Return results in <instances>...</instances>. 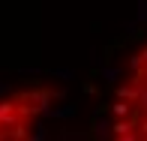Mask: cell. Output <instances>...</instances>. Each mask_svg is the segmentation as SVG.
<instances>
[{
	"label": "cell",
	"mask_w": 147,
	"mask_h": 141,
	"mask_svg": "<svg viewBox=\"0 0 147 141\" xmlns=\"http://www.w3.org/2000/svg\"><path fill=\"white\" fill-rule=\"evenodd\" d=\"M18 102H21V111L27 114H39L42 117L45 111L51 108V99H57V93H51V90H42V87H36V90H27V93H18Z\"/></svg>",
	"instance_id": "1"
},
{
	"label": "cell",
	"mask_w": 147,
	"mask_h": 141,
	"mask_svg": "<svg viewBox=\"0 0 147 141\" xmlns=\"http://www.w3.org/2000/svg\"><path fill=\"white\" fill-rule=\"evenodd\" d=\"M27 114L21 111V102L18 99H0V138H6L9 135V129L18 123V120H24Z\"/></svg>",
	"instance_id": "2"
},
{
	"label": "cell",
	"mask_w": 147,
	"mask_h": 141,
	"mask_svg": "<svg viewBox=\"0 0 147 141\" xmlns=\"http://www.w3.org/2000/svg\"><path fill=\"white\" fill-rule=\"evenodd\" d=\"M132 129H135V120H132V117H117V123H114V135H117V138L135 141L138 132H132Z\"/></svg>",
	"instance_id": "3"
},
{
	"label": "cell",
	"mask_w": 147,
	"mask_h": 141,
	"mask_svg": "<svg viewBox=\"0 0 147 141\" xmlns=\"http://www.w3.org/2000/svg\"><path fill=\"white\" fill-rule=\"evenodd\" d=\"M75 114H78V105H60V108H48L42 117L45 120H51V117L54 120H69V117H75Z\"/></svg>",
	"instance_id": "4"
},
{
	"label": "cell",
	"mask_w": 147,
	"mask_h": 141,
	"mask_svg": "<svg viewBox=\"0 0 147 141\" xmlns=\"http://www.w3.org/2000/svg\"><path fill=\"white\" fill-rule=\"evenodd\" d=\"M141 90H144V84L135 81L132 87H117V96L126 99V102H138V99H141Z\"/></svg>",
	"instance_id": "5"
},
{
	"label": "cell",
	"mask_w": 147,
	"mask_h": 141,
	"mask_svg": "<svg viewBox=\"0 0 147 141\" xmlns=\"http://www.w3.org/2000/svg\"><path fill=\"white\" fill-rule=\"evenodd\" d=\"M111 132H114V126H108V123H105V114L93 117V135H96V138H108Z\"/></svg>",
	"instance_id": "6"
},
{
	"label": "cell",
	"mask_w": 147,
	"mask_h": 141,
	"mask_svg": "<svg viewBox=\"0 0 147 141\" xmlns=\"http://www.w3.org/2000/svg\"><path fill=\"white\" fill-rule=\"evenodd\" d=\"M6 138H15V141H30V132H27V123H24V120H18L15 126H12L9 129V135Z\"/></svg>",
	"instance_id": "7"
},
{
	"label": "cell",
	"mask_w": 147,
	"mask_h": 141,
	"mask_svg": "<svg viewBox=\"0 0 147 141\" xmlns=\"http://www.w3.org/2000/svg\"><path fill=\"white\" fill-rule=\"evenodd\" d=\"M120 75H123V69H117V66H102V78H105L108 84H114Z\"/></svg>",
	"instance_id": "8"
},
{
	"label": "cell",
	"mask_w": 147,
	"mask_h": 141,
	"mask_svg": "<svg viewBox=\"0 0 147 141\" xmlns=\"http://www.w3.org/2000/svg\"><path fill=\"white\" fill-rule=\"evenodd\" d=\"M51 75H54V78H63V81H72L75 72H72L69 66H57V69H51Z\"/></svg>",
	"instance_id": "9"
},
{
	"label": "cell",
	"mask_w": 147,
	"mask_h": 141,
	"mask_svg": "<svg viewBox=\"0 0 147 141\" xmlns=\"http://www.w3.org/2000/svg\"><path fill=\"white\" fill-rule=\"evenodd\" d=\"M33 141H45L48 138V129H45V123L39 120V123H33V135H30Z\"/></svg>",
	"instance_id": "10"
},
{
	"label": "cell",
	"mask_w": 147,
	"mask_h": 141,
	"mask_svg": "<svg viewBox=\"0 0 147 141\" xmlns=\"http://www.w3.org/2000/svg\"><path fill=\"white\" fill-rule=\"evenodd\" d=\"M135 21H138V24H147V0H138V6H135Z\"/></svg>",
	"instance_id": "11"
},
{
	"label": "cell",
	"mask_w": 147,
	"mask_h": 141,
	"mask_svg": "<svg viewBox=\"0 0 147 141\" xmlns=\"http://www.w3.org/2000/svg\"><path fill=\"white\" fill-rule=\"evenodd\" d=\"M111 111H114V117H129V105H126V99H120L117 105H111Z\"/></svg>",
	"instance_id": "12"
},
{
	"label": "cell",
	"mask_w": 147,
	"mask_h": 141,
	"mask_svg": "<svg viewBox=\"0 0 147 141\" xmlns=\"http://www.w3.org/2000/svg\"><path fill=\"white\" fill-rule=\"evenodd\" d=\"M141 66H144V57H141V54H135V57H132V72H138Z\"/></svg>",
	"instance_id": "13"
},
{
	"label": "cell",
	"mask_w": 147,
	"mask_h": 141,
	"mask_svg": "<svg viewBox=\"0 0 147 141\" xmlns=\"http://www.w3.org/2000/svg\"><path fill=\"white\" fill-rule=\"evenodd\" d=\"M138 105H141V111L147 114V87H144V90H141V99H138Z\"/></svg>",
	"instance_id": "14"
},
{
	"label": "cell",
	"mask_w": 147,
	"mask_h": 141,
	"mask_svg": "<svg viewBox=\"0 0 147 141\" xmlns=\"http://www.w3.org/2000/svg\"><path fill=\"white\" fill-rule=\"evenodd\" d=\"M18 72H21V75H39L36 66H24V69H18Z\"/></svg>",
	"instance_id": "15"
},
{
	"label": "cell",
	"mask_w": 147,
	"mask_h": 141,
	"mask_svg": "<svg viewBox=\"0 0 147 141\" xmlns=\"http://www.w3.org/2000/svg\"><path fill=\"white\" fill-rule=\"evenodd\" d=\"M3 96H9V84H3V81H0V99H3Z\"/></svg>",
	"instance_id": "16"
},
{
	"label": "cell",
	"mask_w": 147,
	"mask_h": 141,
	"mask_svg": "<svg viewBox=\"0 0 147 141\" xmlns=\"http://www.w3.org/2000/svg\"><path fill=\"white\" fill-rule=\"evenodd\" d=\"M138 129H141V135L147 138V120H144V123H141V126H138Z\"/></svg>",
	"instance_id": "17"
},
{
	"label": "cell",
	"mask_w": 147,
	"mask_h": 141,
	"mask_svg": "<svg viewBox=\"0 0 147 141\" xmlns=\"http://www.w3.org/2000/svg\"><path fill=\"white\" fill-rule=\"evenodd\" d=\"M141 57H144V63H147V48H144V51H141Z\"/></svg>",
	"instance_id": "18"
}]
</instances>
